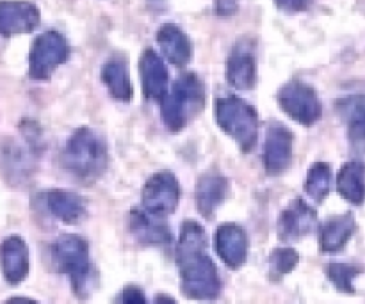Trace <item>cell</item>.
<instances>
[{"mask_svg":"<svg viewBox=\"0 0 365 304\" xmlns=\"http://www.w3.org/2000/svg\"><path fill=\"white\" fill-rule=\"evenodd\" d=\"M0 269L9 285H20L29 274V249L21 237H7L0 244Z\"/></svg>","mask_w":365,"mask_h":304,"instance_id":"13","label":"cell"},{"mask_svg":"<svg viewBox=\"0 0 365 304\" xmlns=\"http://www.w3.org/2000/svg\"><path fill=\"white\" fill-rule=\"evenodd\" d=\"M130 231L141 244L168 246L171 242L170 228L164 217L155 216L146 209L132 210Z\"/></svg>","mask_w":365,"mask_h":304,"instance_id":"15","label":"cell"},{"mask_svg":"<svg viewBox=\"0 0 365 304\" xmlns=\"http://www.w3.org/2000/svg\"><path fill=\"white\" fill-rule=\"evenodd\" d=\"M227 78L232 88L239 91H248L255 85L257 80V64L255 57L250 46L245 43L237 45L230 53L227 63Z\"/></svg>","mask_w":365,"mask_h":304,"instance_id":"17","label":"cell"},{"mask_svg":"<svg viewBox=\"0 0 365 304\" xmlns=\"http://www.w3.org/2000/svg\"><path fill=\"white\" fill-rule=\"evenodd\" d=\"M157 301H175V299H171V298H157Z\"/></svg>","mask_w":365,"mask_h":304,"instance_id":"30","label":"cell"},{"mask_svg":"<svg viewBox=\"0 0 365 304\" xmlns=\"http://www.w3.org/2000/svg\"><path fill=\"white\" fill-rule=\"evenodd\" d=\"M43 199L48 212L66 224H77L86 214L84 199L75 192L50 191L43 196Z\"/></svg>","mask_w":365,"mask_h":304,"instance_id":"20","label":"cell"},{"mask_svg":"<svg viewBox=\"0 0 365 304\" xmlns=\"http://www.w3.org/2000/svg\"><path fill=\"white\" fill-rule=\"evenodd\" d=\"M216 120L225 134L230 135L242 152H252L259 135V116L255 109L239 96H225L216 102Z\"/></svg>","mask_w":365,"mask_h":304,"instance_id":"4","label":"cell"},{"mask_svg":"<svg viewBox=\"0 0 365 304\" xmlns=\"http://www.w3.org/2000/svg\"><path fill=\"white\" fill-rule=\"evenodd\" d=\"M180 199V185L170 171L155 173L143 189V209L155 216L166 217L177 210Z\"/></svg>","mask_w":365,"mask_h":304,"instance_id":"8","label":"cell"},{"mask_svg":"<svg viewBox=\"0 0 365 304\" xmlns=\"http://www.w3.org/2000/svg\"><path fill=\"white\" fill-rule=\"evenodd\" d=\"M177 266L182 278V292L189 299L212 301L220 295L221 280L216 266L207 255L205 230L195 221H185L180 226Z\"/></svg>","mask_w":365,"mask_h":304,"instance_id":"1","label":"cell"},{"mask_svg":"<svg viewBox=\"0 0 365 304\" xmlns=\"http://www.w3.org/2000/svg\"><path fill=\"white\" fill-rule=\"evenodd\" d=\"M339 194L353 205L365 201V164L362 160H351L337 174Z\"/></svg>","mask_w":365,"mask_h":304,"instance_id":"21","label":"cell"},{"mask_svg":"<svg viewBox=\"0 0 365 304\" xmlns=\"http://www.w3.org/2000/svg\"><path fill=\"white\" fill-rule=\"evenodd\" d=\"M282 9H287V11H305L307 7L310 6L312 0H274Z\"/></svg>","mask_w":365,"mask_h":304,"instance_id":"28","label":"cell"},{"mask_svg":"<svg viewBox=\"0 0 365 304\" xmlns=\"http://www.w3.org/2000/svg\"><path fill=\"white\" fill-rule=\"evenodd\" d=\"M139 71H141L143 91L145 96L155 102H163L164 96L170 91V78L164 61L152 48L145 50L139 59Z\"/></svg>","mask_w":365,"mask_h":304,"instance_id":"12","label":"cell"},{"mask_svg":"<svg viewBox=\"0 0 365 304\" xmlns=\"http://www.w3.org/2000/svg\"><path fill=\"white\" fill-rule=\"evenodd\" d=\"M63 166L81 182H95L107 167V146L91 128H78L63 150Z\"/></svg>","mask_w":365,"mask_h":304,"instance_id":"2","label":"cell"},{"mask_svg":"<svg viewBox=\"0 0 365 304\" xmlns=\"http://www.w3.org/2000/svg\"><path fill=\"white\" fill-rule=\"evenodd\" d=\"M157 45L168 61L175 66H184L192 57V45L184 31L173 23H166L157 31Z\"/></svg>","mask_w":365,"mask_h":304,"instance_id":"18","label":"cell"},{"mask_svg":"<svg viewBox=\"0 0 365 304\" xmlns=\"http://www.w3.org/2000/svg\"><path fill=\"white\" fill-rule=\"evenodd\" d=\"M331 187V169L328 164L317 162L309 169L305 182V191L314 201L321 203L328 194Z\"/></svg>","mask_w":365,"mask_h":304,"instance_id":"24","label":"cell"},{"mask_svg":"<svg viewBox=\"0 0 365 304\" xmlns=\"http://www.w3.org/2000/svg\"><path fill=\"white\" fill-rule=\"evenodd\" d=\"M298 253L291 248H282L271 255L269 263L271 271H273L274 276H285V274L292 273L294 267L298 266Z\"/></svg>","mask_w":365,"mask_h":304,"instance_id":"26","label":"cell"},{"mask_svg":"<svg viewBox=\"0 0 365 304\" xmlns=\"http://www.w3.org/2000/svg\"><path fill=\"white\" fill-rule=\"evenodd\" d=\"M100 78L109 89V95L120 102H130L132 84L128 77V68L123 61L110 59L100 70Z\"/></svg>","mask_w":365,"mask_h":304,"instance_id":"22","label":"cell"},{"mask_svg":"<svg viewBox=\"0 0 365 304\" xmlns=\"http://www.w3.org/2000/svg\"><path fill=\"white\" fill-rule=\"evenodd\" d=\"M39 25V11L31 2H0V36L27 34Z\"/></svg>","mask_w":365,"mask_h":304,"instance_id":"11","label":"cell"},{"mask_svg":"<svg viewBox=\"0 0 365 304\" xmlns=\"http://www.w3.org/2000/svg\"><path fill=\"white\" fill-rule=\"evenodd\" d=\"M228 182L220 171L210 169L196 184V209L203 217H212L227 198Z\"/></svg>","mask_w":365,"mask_h":304,"instance_id":"16","label":"cell"},{"mask_svg":"<svg viewBox=\"0 0 365 304\" xmlns=\"http://www.w3.org/2000/svg\"><path fill=\"white\" fill-rule=\"evenodd\" d=\"M317 226V214L303 199L292 201L278 219V237L280 241L294 242L312 234Z\"/></svg>","mask_w":365,"mask_h":304,"instance_id":"9","label":"cell"},{"mask_svg":"<svg viewBox=\"0 0 365 304\" xmlns=\"http://www.w3.org/2000/svg\"><path fill=\"white\" fill-rule=\"evenodd\" d=\"M70 48L57 31H46L34 39L29 52V77L32 80H48L53 71L66 63Z\"/></svg>","mask_w":365,"mask_h":304,"instance_id":"6","label":"cell"},{"mask_svg":"<svg viewBox=\"0 0 365 304\" xmlns=\"http://www.w3.org/2000/svg\"><path fill=\"white\" fill-rule=\"evenodd\" d=\"M216 249L230 269H239L248 256V239L245 230L237 224H223L217 228Z\"/></svg>","mask_w":365,"mask_h":304,"instance_id":"14","label":"cell"},{"mask_svg":"<svg viewBox=\"0 0 365 304\" xmlns=\"http://www.w3.org/2000/svg\"><path fill=\"white\" fill-rule=\"evenodd\" d=\"M52 260L57 271L70 278L75 292L78 295H84V290H88V281L91 278L88 242L75 235L61 237L52 246Z\"/></svg>","mask_w":365,"mask_h":304,"instance_id":"5","label":"cell"},{"mask_svg":"<svg viewBox=\"0 0 365 304\" xmlns=\"http://www.w3.org/2000/svg\"><path fill=\"white\" fill-rule=\"evenodd\" d=\"M216 6L220 14H232L237 11V0H216Z\"/></svg>","mask_w":365,"mask_h":304,"instance_id":"29","label":"cell"},{"mask_svg":"<svg viewBox=\"0 0 365 304\" xmlns=\"http://www.w3.org/2000/svg\"><path fill=\"white\" fill-rule=\"evenodd\" d=\"M356 230L355 217L351 214H344V216L331 217L330 221L321 226L319 231V246L323 253H337L344 249L349 239L353 237Z\"/></svg>","mask_w":365,"mask_h":304,"instance_id":"19","label":"cell"},{"mask_svg":"<svg viewBox=\"0 0 365 304\" xmlns=\"http://www.w3.org/2000/svg\"><path fill=\"white\" fill-rule=\"evenodd\" d=\"M278 103L282 110L298 123L310 127L323 114L319 96L309 84L302 80H291L278 93Z\"/></svg>","mask_w":365,"mask_h":304,"instance_id":"7","label":"cell"},{"mask_svg":"<svg viewBox=\"0 0 365 304\" xmlns=\"http://www.w3.org/2000/svg\"><path fill=\"white\" fill-rule=\"evenodd\" d=\"M292 142H294V135L289 128L282 125H271L266 135V148H264V162H266L267 173L277 177L291 166Z\"/></svg>","mask_w":365,"mask_h":304,"instance_id":"10","label":"cell"},{"mask_svg":"<svg viewBox=\"0 0 365 304\" xmlns=\"http://www.w3.org/2000/svg\"><path fill=\"white\" fill-rule=\"evenodd\" d=\"M205 107V88L198 75L184 73L173 82L171 89L160 102L164 125L168 130L180 132L195 120Z\"/></svg>","mask_w":365,"mask_h":304,"instance_id":"3","label":"cell"},{"mask_svg":"<svg viewBox=\"0 0 365 304\" xmlns=\"http://www.w3.org/2000/svg\"><path fill=\"white\" fill-rule=\"evenodd\" d=\"M360 274V269L355 266H349V263H331L328 267V278L331 280V283L342 292H348L353 294V280Z\"/></svg>","mask_w":365,"mask_h":304,"instance_id":"25","label":"cell"},{"mask_svg":"<svg viewBox=\"0 0 365 304\" xmlns=\"http://www.w3.org/2000/svg\"><path fill=\"white\" fill-rule=\"evenodd\" d=\"M337 110L348 125L349 137L365 141V95H349L337 102Z\"/></svg>","mask_w":365,"mask_h":304,"instance_id":"23","label":"cell"},{"mask_svg":"<svg viewBox=\"0 0 365 304\" xmlns=\"http://www.w3.org/2000/svg\"><path fill=\"white\" fill-rule=\"evenodd\" d=\"M121 301L128 304H138V303H146V298L141 292V288L127 287L123 290V294H121Z\"/></svg>","mask_w":365,"mask_h":304,"instance_id":"27","label":"cell"}]
</instances>
